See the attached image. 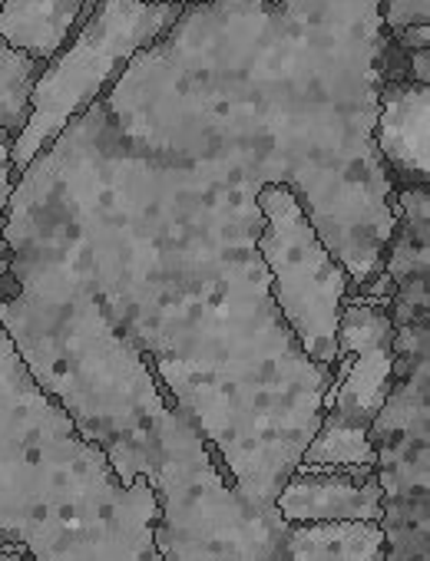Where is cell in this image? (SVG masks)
<instances>
[{"label":"cell","mask_w":430,"mask_h":561,"mask_svg":"<svg viewBox=\"0 0 430 561\" xmlns=\"http://www.w3.org/2000/svg\"><path fill=\"white\" fill-rule=\"evenodd\" d=\"M427 119H430V87L407 80H384L374 116V152L391 175L394 188L427 185L430 179V149H427Z\"/></svg>","instance_id":"obj_7"},{"label":"cell","mask_w":430,"mask_h":561,"mask_svg":"<svg viewBox=\"0 0 430 561\" xmlns=\"http://www.w3.org/2000/svg\"><path fill=\"white\" fill-rule=\"evenodd\" d=\"M0 4H4V0H0ZM37 73H41V64L0 44V133H8L11 139L21 133L27 119V100H31V87Z\"/></svg>","instance_id":"obj_9"},{"label":"cell","mask_w":430,"mask_h":561,"mask_svg":"<svg viewBox=\"0 0 430 561\" xmlns=\"http://www.w3.org/2000/svg\"><path fill=\"white\" fill-rule=\"evenodd\" d=\"M259 192L192 182L67 129L18 179L8 211L70 251L159 393L249 499L275 505L335 370L298 351L272 305Z\"/></svg>","instance_id":"obj_1"},{"label":"cell","mask_w":430,"mask_h":561,"mask_svg":"<svg viewBox=\"0 0 430 561\" xmlns=\"http://www.w3.org/2000/svg\"><path fill=\"white\" fill-rule=\"evenodd\" d=\"M143 4H152V8H176V11H185V8L199 4V0H143Z\"/></svg>","instance_id":"obj_15"},{"label":"cell","mask_w":430,"mask_h":561,"mask_svg":"<svg viewBox=\"0 0 430 561\" xmlns=\"http://www.w3.org/2000/svg\"><path fill=\"white\" fill-rule=\"evenodd\" d=\"M0 561H27V554H24V548H21V545L0 541Z\"/></svg>","instance_id":"obj_14"},{"label":"cell","mask_w":430,"mask_h":561,"mask_svg":"<svg viewBox=\"0 0 430 561\" xmlns=\"http://www.w3.org/2000/svg\"><path fill=\"white\" fill-rule=\"evenodd\" d=\"M11 136L0 133V228H4V211H8V202H11V192L18 185L14 172H11Z\"/></svg>","instance_id":"obj_12"},{"label":"cell","mask_w":430,"mask_h":561,"mask_svg":"<svg viewBox=\"0 0 430 561\" xmlns=\"http://www.w3.org/2000/svg\"><path fill=\"white\" fill-rule=\"evenodd\" d=\"M384 492L374 469H295L279 489L275 508L288 525L381 522Z\"/></svg>","instance_id":"obj_6"},{"label":"cell","mask_w":430,"mask_h":561,"mask_svg":"<svg viewBox=\"0 0 430 561\" xmlns=\"http://www.w3.org/2000/svg\"><path fill=\"white\" fill-rule=\"evenodd\" d=\"M0 231L21 280V295L0 308V328L120 482H152L162 561H381L384 535L371 522L288 525L275 505L249 499L159 393L149 360L113 328L70 251L24 215L8 211Z\"/></svg>","instance_id":"obj_2"},{"label":"cell","mask_w":430,"mask_h":561,"mask_svg":"<svg viewBox=\"0 0 430 561\" xmlns=\"http://www.w3.org/2000/svg\"><path fill=\"white\" fill-rule=\"evenodd\" d=\"M427 311H430V274H410V277L397 280L394 295L387 301L391 328L427 321Z\"/></svg>","instance_id":"obj_10"},{"label":"cell","mask_w":430,"mask_h":561,"mask_svg":"<svg viewBox=\"0 0 430 561\" xmlns=\"http://www.w3.org/2000/svg\"><path fill=\"white\" fill-rule=\"evenodd\" d=\"M21 295V280H18V274L11 271V264L8 267H0V308H4L8 301H14Z\"/></svg>","instance_id":"obj_13"},{"label":"cell","mask_w":430,"mask_h":561,"mask_svg":"<svg viewBox=\"0 0 430 561\" xmlns=\"http://www.w3.org/2000/svg\"><path fill=\"white\" fill-rule=\"evenodd\" d=\"M176 8L143 0H93L90 14L37 73L27 100V119L11 142V172L21 179L31 162L50 149L70 123L110 93L136 54L152 47L179 21Z\"/></svg>","instance_id":"obj_4"},{"label":"cell","mask_w":430,"mask_h":561,"mask_svg":"<svg viewBox=\"0 0 430 561\" xmlns=\"http://www.w3.org/2000/svg\"><path fill=\"white\" fill-rule=\"evenodd\" d=\"M8 264H11V248H8L4 231H0V267H8Z\"/></svg>","instance_id":"obj_16"},{"label":"cell","mask_w":430,"mask_h":561,"mask_svg":"<svg viewBox=\"0 0 430 561\" xmlns=\"http://www.w3.org/2000/svg\"><path fill=\"white\" fill-rule=\"evenodd\" d=\"M381 24L387 37L430 27V0H381Z\"/></svg>","instance_id":"obj_11"},{"label":"cell","mask_w":430,"mask_h":561,"mask_svg":"<svg viewBox=\"0 0 430 561\" xmlns=\"http://www.w3.org/2000/svg\"><path fill=\"white\" fill-rule=\"evenodd\" d=\"M256 208L262 215L256 254L272 277V305L298 351L312 364L335 370L338 321L351 277L321 241L308 205L292 185H265L256 195Z\"/></svg>","instance_id":"obj_5"},{"label":"cell","mask_w":430,"mask_h":561,"mask_svg":"<svg viewBox=\"0 0 430 561\" xmlns=\"http://www.w3.org/2000/svg\"><path fill=\"white\" fill-rule=\"evenodd\" d=\"M93 0H4L0 4V44L14 54L47 64L77 34Z\"/></svg>","instance_id":"obj_8"},{"label":"cell","mask_w":430,"mask_h":561,"mask_svg":"<svg viewBox=\"0 0 430 561\" xmlns=\"http://www.w3.org/2000/svg\"><path fill=\"white\" fill-rule=\"evenodd\" d=\"M156 522L152 482H120L0 328V541L27 561H162Z\"/></svg>","instance_id":"obj_3"}]
</instances>
